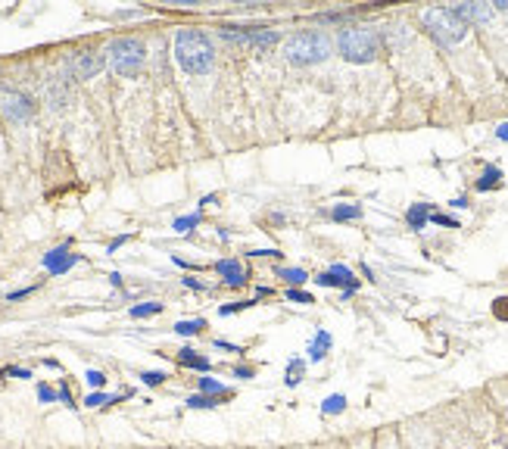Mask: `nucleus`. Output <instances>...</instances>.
Wrapping results in <instances>:
<instances>
[{"label": "nucleus", "instance_id": "4468645a", "mask_svg": "<svg viewBox=\"0 0 508 449\" xmlns=\"http://www.w3.org/2000/svg\"><path fill=\"white\" fill-rule=\"evenodd\" d=\"M178 362H182L184 368H197V372H209V359H206V356H197V350H191V346L178 353Z\"/></svg>", "mask_w": 508, "mask_h": 449}, {"label": "nucleus", "instance_id": "9b49d317", "mask_svg": "<svg viewBox=\"0 0 508 449\" xmlns=\"http://www.w3.org/2000/svg\"><path fill=\"white\" fill-rule=\"evenodd\" d=\"M76 263H78V256H69V253H66V250H50V253H47V256H44L47 272H53V274L69 272Z\"/></svg>", "mask_w": 508, "mask_h": 449}, {"label": "nucleus", "instance_id": "b1692460", "mask_svg": "<svg viewBox=\"0 0 508 449\" xmlns=\"http://www.w3.org/2000/svg\"><path fill=\"white\" fill-rule=\"evenodd\" d=\"M140 381H144L147 387H156V384H163V381H165V374L163 372H144V374H140Z\"/></svg>", "mask_w": 508, "mask_h": 449}, {"label": "nucleus", "instance_id": "cd10ccee", "mask_svg": "<svg viewBox=\"0 0 508 449\" xmlns=\"http://www.w3.org/2000/svg\"><path fill=\"white\" fill-rule=\"evenodd\" d=\"M85 381H88L91 387H103L106 384V378L100 372H88V374H85Z\"/></svg>", "mask_w": 508, "mask_h": 449}, {"label": "nucleus", "instance_id": "a878e982", "mask_svg": "<svg viewBox=\"0 0 508 449\" xmlns=\"http://www.w3.org/2000/svg\"><path fill=\"white\" fill-rule=\"evenodd\" d=\"M287 300H290V303H316L306 291H287Z\"/></svg>", "mask_w": 508, "mask_h": 449}, {"label": "nucleus", "instance_id": "aec40b11", "mask_svg": "<svg viewBox=\"0 0 508 449\" xmlns=\"http://www.w3.org/2000/svg\"><path fill=\"white\" fill-rule=\"evenodd\" d=\"M303 372H306V365L299 359H293L290 365H287V384H299V381H303Z\"/></svg>", "mask_w": 508, "mask_h": 449}, {"label": "nucleus", "instance_id": "dca6fc26", "mask_svg": "<svg viewBox=\"0 0 508 449\" xmlns=\"http://www.w3.org/2000/svg\"><path fill=\"white\" fill-rule=\"evenodd\" d=\"M206 328V321L203 319H193V321H178L175 325V331L182 334V337H191V334H200Z\"/></svg>", "mask_w": 508, "mask_h": 449}, {"label": "nucleus", "instance_id": "5701e85b", "mask_svg": "<svg viewBox=\"0 0 508 449\" xmlns=\"http://www.w3.org/2000/svg\"><path fill=\"white\" fill-rule=\"evenodd\" d=\"M200 222V212H193V216H182V219H175V231H191L193 225Z\"/></svg>", "mask_w": 508, "mask_h": 449}, {"label": "nucleus", "instance_id": "7c9ffc66", "mask_svg": "<svg viewBox=\"0 0 508 449\" xmlns=\"http://www.w3.org/2000/svg\"><path fill=\"white\" fill-rule=\"evenodd\" d=\"M493 312H496L499 319H508V297H505V300H496V306H493Z\"/></svg>", "mask_w": 508, "mask_h": 449}, {"label": "nucleus", "instance_id": "f8f14e48", "mask_svg": "<svg viewBox=\"0 0 508 449\" xmlns=\"http://www.w3.org/2000/svg\"><path fill=\"white\" fill-rule=\"evenodd\" d=\"M216 272L225 274V281H228V284H234V287L244 284V281H246V272H244V265H240L237 259H218Z\"/></svg>", "mask_w": 508, "mask_h": 449}, {"label": "nucleus", "instance_id": "a211bd4d", "mask_svg": "<svg viewBox=\"0 0 508 449\" xmlns=\"http://www.w3.org/2000/svg\"><path fill=\"white\" fill-rule=\"evenodd\" d=\"M163 312L159 303H140V306H131V319H150V315Z\"/></svg>", "mask_w": 508, "mask_h": 449}, {"label": "nucleus", "instance_id": "393cba45", "mask_svg": "<svg viewBox=\"0 0 508 449\" xmlns=\"http://www.w3.org/2000/svg\"><path fill=\"white\" fill-rule=\"evenodd\" d=\"M200 387H203L206 393H228V391H225V384H218V381H209V378L200 381Z\"/></svg>", "mask_w": 508, "mask_h": 449}, {"label": "nucleus", "instance_id": "39448f33", "mask_svg": "<svg viewBox=\"0 0 508 449\" xmlns=\"http://www.w3.org/2000/svg\"><path fill=\"white\" fill-rule=\"evenodd\" d=\"M424 29L437 38L440 44H459L468 35V22L450 6H431L424 13Z\"/></svg>", "mask_w": 508, "mask_h": 449}, {"label": "nucleus", "instance_id": "1a4fd4ad", "mask_svg": "<svg viewBox=\"0 0 508 449\" xmlns=\"http://www.w3.org/2000/svg\"><path fill=\"white\" fill-rule=\"evenodd\" d=\"M316 281L322 287H340V284H346V297L356 291V278H352V272L346 269V265H331V269H327L325 274H318Z\"/></svg>", "mask_w": 508, "mask_h": 449}, {"label": "nucleus", "instance_id": "c9c22d12", "mask_svg": "<svg viewBox=\"0 0 508 449\" xmlns=\"http://www.w3.org/2000/svg\"><path fill=\"white\" fill-rule=\"evenodd\" d=\"M499 138L508 140V125H503V129H499Z\"/></svg>", "mask_w": 508, "mask_h": 449}, {"label": "nucleus", "instance_id": "4be33fe9", "mask_svg": "<svg viewBox=\"0 0 508 449\" xmlns=\"http://www.w3.org/2000/svg\"><path fill=\"white\" fill-rule=\"evenodd\" d=\"M343 406H346V397H340V393H337V397H327V400H325L322 412H325V415H334V412H343Z\"/></svg>", "mask_w": 508, "mask_h": 449}, {"label": "nucleus", "instance_id": "20e7f679", "mask_svg": "<svg viewBox=\"0 0 508 449\" xmlns=\"http://www.w3.org/2000/svg\"><path fill=\"white\" fill-rule=\"evenodd\" d=\"M340 57L350 59V63H371L380 53V35L365 25H350V29L340 31Z\"/></svg>", "mask_w": 508, "mask_h": 449}, {"label": "nucleus", "instance_id": "bb28decb", "mask_svg": "<svg viewBox=\"0 0 508 449\" xmlns=\"http://www.w3.org/2000/svg\"><path fill=\"white\" fill-rule=\"evenodd\" d=\"M187 406H191V409H206V406H216V400H212V397H191V400H187Z\"/></svg>", "mask_w": 508, "mask_h": 449}, {"label": "nucleus", "instance_id": "0eeeda50", "mask_svg": "<svg viewBox=\"0 0 508 449\" xmlns=\"http://www.w3.org/2000/svg\"><path fill=\"white\" fill-rule=\"evenodd\" d=\"M103 66H106V57L100 50H78L76 57L69 59V69L76 78H94Z\"/></svg>", "mask_w": 508, "mask_h": 449}, {"label": "nucleus", "instance_id": "ddd939ff", "mask_svg": "<svg viewBox=\"0 0 508 449\" xmlns=\"http://www.w3.org/2000/svg\"><path fill=\"white\" fill-rule=\"evenodd\" d=\"M327 350H331V334L318 331L316 337H312V344H309V359L312 362H322L327 356Z\"/></svg>", "mask_w": 508, "mask_h": 449}, {"label": "nucleus", "instance_id": "f257e3e1", "mask_svg": "<svg viewBox=\"0 0 508 449\" xmlns=\"http://www.w3.org/2000/svg\"><path fill=\"white\" fill-rule=\"evenodd\" d=\"M175 59L187 76H206L216 63V47H212L209 35L197 29H182L175 35Z\"/></svg>", "mask_w": 508, "mask_h": 449}, {"label": "nucleus", "instance_id": "f3484780", "mask_svg": "<svg viewBox=\"0 0 508 449\" xmlns=\"http://www.w3.org/2000/svg\"><path fill=\"white\" fill-rule=\"evenodd\" d=\"M278 274L287 281V284H306V281H309V274L303 269H297V265H293V269H278Z\"/></svg>", "mask_w": 508, "mask_h": 449}, {"label": "nucleus", "instance_id": "f03ea898", "mask_svg": "<svg viewBox=\"0 0 508 449\" xmlns=\"http://www.w3.org/2000/svg\"><path fill=\"white\" fill-rule=\"evenodd\" d=\"M331 57V38L322 29L293 31L284 41V59L290 66H316Z\"/></svg>", "mask_w": 508, "mask_h": 449}, {"label": "nucleus", "instance_id": "9d476101", "mask_svg": "<svg viewBox=\"0 0 508 449\" xmlns=\"http://www.w3.org/2000/svg\"><path fill=\"white\" fill-rule=\"evenodd\" d=\"M452 10H456L465 22H490V16H493L490 4H459V6H452Z\"/></svg>", "mask_w": 508, "mask_h": 449}, {"label": "nucleus", "instance_id": "c756f323", "mask_svg": "<svg viewBox=\"0 0 508 449\" xmlns=\"http://www.w3.org/2000/svg\"><path fill=\"white\" fill-rule=\"evenodd\" d=\"M103 403H112V400H106L103 393H91V397L85 400V406H103Z\"/></svg>", "mask_w": 508, "mask_h": 449}, {"label": "nucleus", "instance_id": "412c9836", "mask_svg": "<svg viewBox=\"0 0 508 449\" xmlns=\"http://www.w3.org/2000/svg\"><path fill=\"white\" fill-rule=\"evenodd\" d=\"M499 178H503V172L493 169V166H490V169L484 172V178L477 181V191H486V187H496V184H499Z\"/></svg>", "mask_w": 508, "mask_h": 449}, {"label": "nucleus", "instance_id": "f704fd0d", "mask_svg": "<svg viewBox=\"0 0 508 449\" xmlns=\"http://www.w3.org/2000/svg\"><path fill=\"white\" fill-rule=\"evenodd\" d=\"M496 10H503V13H508V0H499V4H496Z\"/></svg>", "mask_w": 508, "mask_h": 449}, {"label": "nucleus", "instance_id": "473e14b6", "mask_svg": "<svg viewBox=\"0 0 508 449\" xmlns=\"http://www.w3.org/2000/svg\"><path fill=\"white\" fill-rule=\"evenodd\" d=\"M246 306H253V300H246V303H234V306H222V315H231L237 310H246Z\"/></svg>", "mask_w": 508, "mask_h": 449}, {"label": "nucleus", "instance_id": "423d86ee", "mask_svg": "<svg viewBox=\"0 0 508 449\" xmlns=\"http://www.w3.org/2000/svg\"><path fill=\"white\" fill-rule=\"evenodd\" d=\"M222 38L231 44H246L256 47V50H269L272 44H278V31L275 29H234V25H225Z\"/></svg>", "mask_w": 508, "mask_h": 449}, {"label": "nucleus", "instance_id": "2eb2a0df", "mask_svg": "<svg viewBox=\"0 0 508 449\" xmlns=\"http://www.w3.org/2000/svg\"><path fill=\"white\" fill-rule=\"evenodd\" d=\"M427 216H431V210H427V203L412 206V210H409V225H412V228H424Z\"/></svg>", "mask_w": 508, "mask_h": 449}, {"label": "nucleus", "instance_id": "c85d7f7f", "mask_svg": "<svg viewBox=\"0 0 508 449\" xmlns=\"http://www.w3.org/2000/svg\"><path fill=\"white\" fill-rule=\"evenodd\" d=\"M38 397H41V400H44V403H53V400H57V397H59V393H53V391H50V387H47V384H41V387H38Z\"/></svg>", "mask_w": 508, "mask_h": 449}, {"label": "nucleus", "instance_id": "6ab92c4d", "mask_svg": "<svg viewBox=\"0 0 508 449\" xmlns=\"http://www.w3.org/2000/svg\"><path fill=\"white\" fill-rule=\"evenodd\" d=\"M337 222H346V219H359L362 216V210L359 206H334V212H331Z\"/></svg>", "mask_w": 508, "mask_h": 449}, {"label": "nucleus", "instance_id": "72a5a7b5", "mask_svg": "<svg viewBox=\"0 0 508 449\" xmlns=\"http://www.w3.org/2000/svg\"><path fill=\"white\" fill-rule=\"evenodd\" d=\"M6 378H10V374H16V378H29V372H25V368H6Z\"/></svg>", "mask_w": 508, "mask_h": 449}, {"label": "nucleus", "instance_id": "6e6552de", "mask_svg": "<svg viewBox=\"0 0 508 449\" xmlns=\"http://www.w3.org/2000/svg\"><path fill=\"white\" fill-rule=\"evenodd\" d=\"M0 110H4V116L10 119V122H25V119L35 112V103H31V97H25V94H4V100H0Z\"/></svg>", "mask_w": 508, "mask_h": 449}, {"label": "nucleus", "instance_id": "2f4dec72", "mask_svg": "<svg viewBox=\"0 0 508 449\" xmlns=\"http://www.w3.org/2000/svg\"><path fill=\"white\" fill-rule=\"evenodd\" d=\"M433 222H437V225H450V228H459V222H456V219H450V216H440V212H433Z\"/></svg>", "mask_w": 508, "mask_h": 449}, {"label": "nucleus", "instance_id": "7ed1b4c3", "mask_svg": "<svg viewBox=\"0 0 508 449\" xmlns=\"http://www.w3.org/2000/svg\"><path fill=\"white\" fill-rule=\"evenodd\" d=\"M106 63L122 78H135L147 63V47L138 38H116L106 47Z\"/></svg>", "mask_w": 508, "mask_h": 449}]
</instances>
